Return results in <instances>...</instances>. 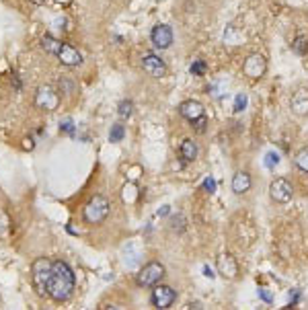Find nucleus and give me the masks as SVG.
I'll use <instances>...</instances> for the list:
<instances>
[{"mask_svg": "<svg viewBox=\"0 0 308 310\" xmlns=\"http://www.w3.org/2000/svg\"><path fill=\"white\" fill-rule=\"evenodd\" d=\"M204 275H205V277H209V279H214V277H216L214 269H212V267H209V265H204Z\"/></svg>", "mask_w": 308, "mask_h": 310, "instance_id": "35", "label": "nucleus"}, {"mask_svg": "<svg viewBox=\"0 0 308 310\" xmlns=\"http://www.w3.org/2000/svg\"><path fill=\"white\" fill-rule=\"evenodd\" d=\"M164 214H169V206H164V207L160 209V212H158V216H164Z\"/></svg>", "mask_w": 308, "mask_h": 310, "instance_id": "37", "label": "nucleus"}, {"mask_svg": "<svg viewBox=\"0 0 308 310\" xmlns=\"http://www.w3.org/2000/svg\"><path fill=\"white\" fill-rule=\"evenodd\" d=\"M205 123H207V121H205V115L200 117V119H195V121H191V125H195V130H198L200 134L205 132Z\"/></svg>", "mask_w": 308, "mask_h": 310, "instance_id": "32", "label": "nucleus"}, {"mask_svg": "<svg viewBox=\"0 0 308 310\" xmlns=\"http://www.w3.org/2000/svg\"><path fill=\"white\" fill-rule=\"evenodd\" d=\"M162 277H164V265L158 263V261H152V263L144 265L142 269L138 271L136 284L140 288H152V286H156Z\"/></svg>", "mask_w": 308, "mask_h": 310, "instance_id": "3", "label": "nucleus"}, {"mask_svg": "<svg viewBox=\"0 0 308 310\" xmlns=\"http://www.w3.org/2000/svg\"><path fill=\"white\" fill-rule=\"evenodd\" d=\"M41 48H44L48 53H53V55H58L60 48H62V41L58 39H53L51 35H46L44 39H41Z\"/></svg>", "mask_w": 308, "mask_h": 310, "instance_id": "18", "label": "nucleus"}, {"mask_svg": "<svg viewBox=\"0 0 308 310\" xmlns=\"http://www.w3.org/2000/svg\"><path fill=\"white\" fill-rule=\"evenodd\" d=\"M179 113L183 115L185 119H189V121H195V119H200V117H204L205 115V109H204V105L200 103V101H183L179 105Z\"/></svg>", "mask_w": 308, "mask_h": 310, "instance_id": "13", "label": "nucleus"}, {"mask_svg": "<svg viewBox=\"0 0 308 310\" xmlns=\"http://www.w3.org/2000/svg\"><path fill=\"white\" fill-rule=\"evenodd\" d=\"M247 105H249L247 93H239V95L234 97V111H236V113H243V111L247 109Z\"/></svg>", "mask_w": 308, "mask_h": 310, "instance_id": "25", "label": "nucleus"}, {"mask_svg": "<svg viewBox=\"0 0 308 310\" xmlns=\"http://www.w3.org/2000/svg\"><path fill=\"white\" fill-rule=\"evenodd\" d=\"M140 257H142V251H140L138 245H134V253H130V249H125V265L128 267H136Z\"/></svg>", "mask_w": 308, "mask_h": 310, "instance_id": "20", "label": "nucleus"}, {"mask_svg": "<svg viewBox=\"0 0 308 310\" xmlns=\"http://www.w3.org/2000/svg\"><path fill=\"white\" fill-rule=\"evenodd\" d=\"M74 125H72V119H66L64 123H60V132H72Z\"/></svg>", "mask_w": 308, "mask_h": 310, "instance_id": "33", "label": "nucleus"}, {"mask_svg": "<svg viewBox=\"0 0 308 310\" xmlns=\"http://www.w3.org/2000/svg\"><path fill=\"white\" fill-rule=\"evenodd\" d=\"M109 214V202L103 195H95L85 206V220L89 224H101Z\"/></svg>", "mask_w": 308, "mask_h": 310, "instance_id": "4", "label": "nucleus"}, {"mask_svg": "<svg viewBox=\"0 0 308 310\" xmlns=\"http://www.w3.org/2000/svg\"><path fill=\"white\" fill-rule=\"evenodd\" d=\"M290 109H292V113L298 117L308 115V89H298L294 93L292 101H290Z\"/></svg>", "mask_w": 308, "mask_h": 310, "instance_id": "12", "label": "nucleus"}, {"mask_svg": "<svg viewBox=\"0 0 308 310\" xmlns=\"http://www.w3.org/2000/svg\"><path fill=\"white\" fill-rule=\"evenodd\" d=\"M74 290V273L64 261L51 263V275L48 284V296L55 302H64L72 296Z\"/></svg>", "mask_w": 308, "mask_h": 310, "instance_id": "1", "label": "nucleus"}, {"mask_svg": "<svg viewBox=\"0 0 308 310\" xmlns=\"http://www.w3.org/2000/svg\"><path fill=\"white\" fill-rule=\"evenodd\" d=\"M216 269L224 279L239 277V263H236V259L232 255H228V253H224V255H220L216 259Z\"/></svg>", "mask_w": 308, "mask_h": 310, "instance_id": "9", "label": "nucleus"}, {"mask_svg": "<svg viewBox=\"0 0 308 310\" xmlns=\"http://www.w3.org/2000/svg\"><path fill=\"white\" fill-rule=\"evenodd\" d=\"M58 103H60V97L51 87H41L35 95V105L44 111H53L58 107Z\"/></svg>", "mask_w": 308, "mask_h": 310, "instance_id": "10", "label": "nucleus"}, {"mask_svg": "<svg viewBox=\"0 0 308 310\" xmlns=\"http://www.w3.org/2000/svg\"><path fill=\"white\" fill-rule=\"evenodd\" d=\"M224 41H226L228 46H241L245 41V35H243V31L239 29V27L228 25L226 31H224Z\"/></svg>", "mask_w": 308, "mask_h": 310, "instance_id": "17", "label": "nucleus"}, {"mask_svg": "<svg viewBox=\"0 0 308 310\" xmlns=\"http://www.w3.org/2000/svg\"><path fill=\"white\" fill-rule=\"evenodd\" d=\"M132 111H134V103L132 101H121L119 107H117V115L121 119H128L132 115Z\"/></svg>", "mask_w": 308, "mask_h": 310, "instance_id": "26", "label": "nucleus"}, {"mask_svg": "<svg viewBox=\"0 0 308 310\" xmlns=\"http://www.w3.org/2000/svg\"><path fill=\"white\" fill-rule=\"evenodd\" d=\"M171 228H173V230H183V228H185V220L181 218V216H173V220H171Z\"/></svg>", "mask_w": 308, "mask_h": 310, "instance_id": "30", "label": "nucleus"}, {"mask_svg": "<svg viewBox=\"0 0 308 310\" xmlns=\"http://www.w3.org/2000/svg\"><path fill=\"white\" fill-rule=\"evenodd\" d=\"M296 166L300 168L302 173H308V148H302L296 154Z\"/></svg>", "mask_w": 308, "mask_h": 310, "instance_id": "24", "label": "nucleus"}, {"mask_svg": "<svg viewBox=\"0 0 308 310\" xmlns=\"http://www.w3.org/2000/svg\"><path fill=\"white\" fill-rule=\"evenodd\" d=\"M12 230V222L4 209H0V238H6Z\"/></svg>", "mask_w": 308, "mask_h": 310, "instance_id": "19", "label": "nucleus"}, {"mask_svg": "<svg viewBox=\"0 0 308 310\" xmlns=\"http://www.w3.org/2000/svg\"><path fill=\"white\" fill-rule=\"evenodd\" d=\"M222 89H224V82H214V84H212V87H209L207 91L212 93L214 97H222V93H224Z\"/></svg>", "mask_w": 308, "mask_h": 310, "instance_id": "31", "label": "nucleus"}, {"mask_svg": "<svg viewBox=\"0 0 308 310\" xmlns=\"http://www.w3.org/2000/svg\"><path fill=\"white\" fill-rule=\"evenodd\" d=\"M179 152H181V158H183L185 162H191V160L198 158V144H195L191 138H187V140L181 142Z\"/></svg>", "mask_w": 308, "mask_h": 310, "instance_id": "16", "label": "nucleus"}, {"mask_svg": "<svg viewBox=\"0 0 308 310\" xmlns=\"http://www.w3.org/2000/svg\"><path fill=\"white\" fill-rule=\"evenodd\" d=\"M292 50L296 52L298 55H304L308 52V39L304 35H298L296 39H294V44H292Z\"/></svg>", "mask_w": 308, "mask_h": 310, "instance_id": "21", "label": "nucleus"}, {"mask_svg": "<svg viewBox=\"0 0 308 310\" xmlns=\"http://www.w3.org/2000/svg\"><path fill=\"white\" fill-rule=\"evenodd\" d=\"M243 72H245V76L253 78V80L261 78L265 72H267V60H265L261 53H251L243 64Z\"/></svg>", "mask_w": 308, "mask_h": 310, "instance_id": "7", "label": "nucleus"}, {"mask_svg": "<svg viewBox=\"0 0 308 310\" xmlns=\"http://www.w3.org/2000/svg\"><path fill=\"white\" fill-rule=\"evenodd\" d=\"M136 200H138V189H136V185L128 183V185L123 187V202L125 204H134Z\"/></svg>", "mask_w": 308, "mask_h": 310, "instance_id": "23", "label": "nucleus"}, {"mask_svg": "<svg viewBox=\"0 0 308 310\" xmlns=\"http://www.w3.org/2000/svg\"><path fill=\"white\" fill-rule=\"evenodd\" d=\"M251 185H253V181H251V175L245 173V171L236 173V175L232 177V191H234L236 195L247 193V191L251 189Z\"/></svg>", "mask_w": 308, "mask_h": 310, "instance_id": "15", "label": "nucleus"}, {"mask_svg": "<svg viewBox=\"0 0 308 310\" xmlns=\"http://www.w3.org/2000/svg\"><path fill=\"white\" fill-rule=\"evenodd\" d=\"M259 296H261V300H265V302H271V300H273V298H271V294H269L267 290H265V288L259 290Z\"/></svg>", "mask_w": 308, "mask_h": 310, "instance_id": "34", "label": "nucleus"}, {"mask_svg": "<svg viewBox=\"0 0 308 310\" xmlns=\"http://www.w3.org/2000/svg\"><path fill=\"white\" fill-rule=\"evenodd\" d=\"M58 58L64 66H78L82 62V55L76 48H72L70 44H62L60 52H58Z\"/></svg>", "mask_w": 308, "mask_h": 310, "instance_id": "14", "label": "nucleus"}, {"mask_svg": "<svg viewBox=\"0 0 308 310\" xmlns=\"http://www.w3.org/2000/svg\"><path fill=\"white\" fill-rule=\"evenodd\" d=\"M205 68H207V66H205L204 60H195V62L191 64L189 70H191V74H193V76H204V74H205Z\"/></svg>", "mask_w": 308, "mask_h": 310, "instance_id": "27", "label": "nucleus"}, {"mask_svg": "<svg viewBox=\"0 0 308 310\" xmlns=\"http://www.w3.org/2000/svg\"><path fill=\"white\" fill-rule=\"evenodd\" d=\"M277 164H279V154L277 152H267V154H265V166L275 168Z\"/></svg>", "mask_w": 308, "mask_h": 310, "instance_id": "28", "label": "nucleus"}, {"mask_svg": "<svg viewBox=\"0 0 308 310\" xmlns=\"http://www.w3.org/2000/svg\"><path fill=\"white\" fill-rule=\"evenodd\" d=\"M123 136H125V128L121 123H115L113 128H111V132H109V142H121Z\"/></svg>", "mask_w": 308, "mask_h": 310, "instance_id": "22", "label": "nucleus"}, {"mask_svg": "<svg viewBox=\"0 0 308 310\" xmlns=\"http://www.w3.org/2000/svg\"><path fill=\"white\" fill-rule=\"evenodd\" d=\"M29 2H33L35 6H41V4H46V0H29Z\"/></svg>", "mask_w": 308, "mask_h": 310, "instance_id": "36", "label": "nucleus"}, {"mask_svg": "<svg viewBox=\"0 0 308 310\" xmlns=\"http://www.w3.org/2000/svg\"><path fill=\"white\" fill-rule=\"evenodd\" d=\"M204 191L216 193V181H214L212 177H205V179H204Z\"/></svg>", "mask_w": 308, "mask_h": 310, "instance_id": "29", "label": "nucleus"}, {"mask_svg": "<svg viewBox=\"0 0 308 310\" xmlns=\"http://www.w3.org/2000/svg\"><path fill=\"white\" fill-rule=\"evenodd\" d=\"M51 263L46 257H39L31 265V279H33V288L39 296L48 294V284H50V275H51Z\"/></svg>", "mask_w": 308, "mask_h": 310, "instance_id": "2", "label": "nucleus"}, {"mask_svg": "<svg viewBox=\"0 0 308 310\" xmlns=\"http://www.w3.org/2000/svg\"><path fill=\"white\" fill-rule=\"evenodd\" d=\"M150 39H152V44L156 46L158 50L171 48V44H173V31H171V27L169 25H156L152 29V33H150Z\"/></svg>", "mask_w": 308, "mask_h": 310, "instance_id": "11", "label": "nucleus"}, {"mask_svg": "<svg viewBox=\"0 0 308 310\" xmlns=\"http://www.w3.org/2000/svg\"><path fill=\"white\" fill-rule=\"evenodd\" d=\"M150 300H152L154 308H160V310L171 308L173 302L177 300V292L173 288H169V286H158L156 284V286H154V290H152Z\"/></svg>", "mask_w": 308, "mask_h": 310, "instance_id": "6", "label": "nucleus"}, {"mask_svg": "<svg viewBox=\"0 0 308 310\" xmlns=\"http://www.w3.org/2000/svg\"><path fill=\"white\" fill-rule=\"evenodd\" d=\"M142 68H144V72L152 78H162L166 76V64L158 58L156 53H144V58H142Z\"/></svg>", "mask_w": 308, "mask_h": 310, "instance_id": "8", "label": "nucleus"}, {"mask_svg": "<svg viewBox=\"0 0 308 310\" xmlns=\"http://www.w3.org/2000/svg\"><path fill=\"white\" fill-rule=\"evenodd\" d=\"M269 195H271V200L275 204H288L292 200V195H294V187H292V183L284 177H277L271 181V185H269Z\"/></svg>", "mask_w": 308, "mask_h": 310, "instance_id": "5", "label": "nucleus"}]
</instances>
